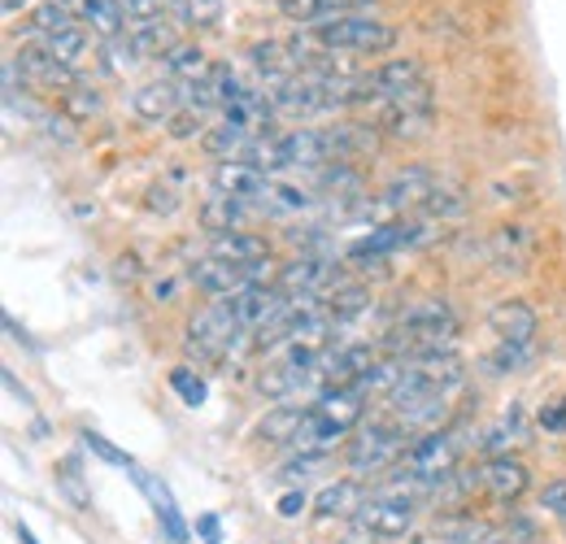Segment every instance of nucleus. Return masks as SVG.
<instances>
[{
    "mask_svg": "<svg viewBox=\"0 0 566 544\" xmlns=\"http://www.w3.org/2000/svg\"><path fill=\"white\" fill-rule=\"evenodd\" d=\"M179 109H184V87L170 83V79H153V83H140V87L132 92V114H136L140 123L166 127Z\"/></svg>",
    "mask_w": 566,
    "mask_h": 544,
    "instance_id": "nucleus-8",
    "label": "nucleus"
},
{
    "mask_svg": "<svg viewBox=\"0 0 566 544\" xmlns=\"http://www.w3.org/2000/svg\"><path fill=\"white\" fill-rule=\"evenodd\" d=\"M419 83H427V74L415 57H388L375 70H366L361 79H354V105H392Z\"/></svg>",
    "mask_w": 566,
    "mask_h": 544,
    "instance_id": "nucleus-6",
    "label": "nucleus"
},
{
    "mask_svg": "<svg viewBox=\"0 0 566 544\" xmlns=\"http://www.w3.org/2000/svg\"><path fill=\"white\" fill-rule=\"evenodd\" d=\"M127 4V18L136 22V27H144V22H157L161 18V4L166 0H123Z\"/></svg>",
    "mask_w": 566,
    "mask_h": 544,
    "instance_id": "nucleus-38",
    "label": "nucleus"
},
{
    "mask_svg": "<svg viewBox=\"0 0 566 544\" xmlns=\"http://www.w3.org/2000/svg\"><path fill=\"white\" fill-rule=\"evenodd\" d=\"M361 4H370V0H280V13L287 18V22H296V27L314 31V27L332 22V18L361 13Z\"/></svg>",
    "mask_w": 566,
    "mask_h": 544,
    "instance_id": "nucleus-14",
    "label": "nucleus"
},
{
    "mask_svg": "<svg viewBox=\"0 0 566 544\" xmlns=\"http://www.w3.org/2000/svg\"><path fill=\"white\" fill-rule=\"evenodd\" d=\"M314 409H318L336 431L349 436L357 422H361V414H366V393H361V388H323Z\"/></svg>",
    "mask_w": 566,
    "mask_h": 544,
    "instance_id": "nucleus-15",
    "label": "nucleus"
},
{
    "mask_svg": "<svg viewBox=\"0 0 566 544\" xmlns=\"http://www.w3.org/2000/svg\"><path fill=\"white\" fill-rule=\"evenodd\" d=\"M336 279V271L327 266V262H318V258H296V262H287L280 271V287L287 301H296V296H323L327 292V283Z\"/></svg>",
    "mask_w": 566,
    "mask_h": 544,
    "instance_id": "nucleus-12",
    "label": "nucleus"
},
{
    "mask_svg": "<svg viewBox=\"0 0 566 544\" xmlns=\"http://www.w3.org/2000/svg\"><path fill=\"white\" fill-rule=\"evenodd\" d=\"M527 353H532V348H523V344L496 341V348L484 357V370H489V375H514V370L527 362Z\"/></svg>",
    "mask_w": 566,
    "mask_h": 544,
    "instance_id": "nucleus-32",
    "label": "nucleus"
},
{
    "mask_svg": "<svg viewBox=\"0 0 566 544\" xmlns=\"http://www.w3.org/2000/svg\"><path fill=\"white\" fill-rule=\"evenodd\" d=\"M563 536H566V523H563Z\"/></svg>",
    "mask_w": 566,
    "mask_h": 544,
    "instance_id": "nucleus-42",
    "label": "nucleus"
},
{
    "mask_svg": "<svg viewBox=\"0 0 566 544\" xmlns=\"http://www.w3.org/2000/svg\"><path fill=\"white\" fill-rule=\"evenodd\" d=\"M489 327H493L496 341L532 348V341H536V327H541V318H536V310H532L527 301H518V296H505V301H496V305H493V314H489Z\"/></svg>",
    "mask_w": 566,
    "mask_h": 544,
    "instance_id": "nucleus-10",
    "label": "nucleus"
},
{
    "mask_svg": "<svg viewBox=\"0 0 566 544\" xmlns=\"http://www.w3.org/2000/svg\"><path fill=\"white\" fill-rule=\"evenodd\" d=\"M532 258V231L527 227H501L493 236V262L501 271H527Z\"/></svg>",
    "mask_w": 566,
    "mask_h": 544,
    "instance_id": "nucleus-20",
    "label": "nucleus"
},
{
    "mask_svg": "<svg viewBox=\"0 0 566 544\" xmlns=\"http://www.w3.org/2000/svg\"><path fill=\"white\" fill-rule=\"evenodd\" d=\"M327 314H332V323H354V318H361V314H370V292L357 287V283L336 287L332 301H327Z\"/></svg>",
    "mask_w": 566,
    "mask_h": 544,
    "instance_id": "nucleus-26",
    "label": "nucleus"
},
{
    "mask_svg": "<svg viewBox=\"0 0 566 544\" xmlns=\"http://www.w3.org/2000/svg\"><path fill=\"white\" fill-rule=\"evenodd\" d=\"M170 384L184 393V401H188V406H201V401H206V384H201V379H192L188 370H175V375H170Z\"/></svg>",
    "mask_w": 566,
    "mask_h": 544,
    "instance_id": "nucleus-37",
    "label": "nucleus"
},
{
    "mask_svg": "<svg viewBox=\"0 0 566 544\" xmlns=\"http://www.w3.org/2000/svg\"><path fill=\"white\" fill-rule=\"evenodd\" d=\"M423 209L431 213V218H440V222H444V218H458V213L467 209V197H462L458 188H449V184H436V192L427 197Z\"/></svg>",
    "mask_w": 566,
    "mask_h": 544,
    "instance_id": "nucleus-33",
    "label": "nucleus"
},
{
    "mask_svg": "<svg viewBox=\"0 0 566 544\" xmlns=\"http://www.w3.org/2000/svg\"><path fill=\"white\" fill-rule=\"evenodd\" d=\"M44 49L62 62V66H78L83 62V53H87V31L83 27H71V31H62V35H53V40H44Z\"/></svg>",
    "mask_w": 566,
    "mask_h": 544,
    "instance_id": "nucleus-30",
    "label": "nucleus"
},
{
    "mask_svg": "<svg viewBox=\"0 0 566 544\" xmlns=\"http://www.w3.org/2000/svg\"><path fill=\"white\" fill-rule=\"evenodd\" d=\"M366 501H370V496H366V488H361L357 479H336V483H327V488L314 496V514H318V519H357Z\"/></svg>",
    "mask_w": 566,
    "mask_h": 544,
    "instance_id": "nucleus-16",
    "label": "nucleus"
},
{
    "mask_svg": "<svg viewBox=\"0 0 566 544\" xmlns=\"http://www.w3.org/2000/svg\"><path fill=\"white\" fill-rule=\"evenodd\" d=\"M175 4V18L192 31H206L222 18V0H170Z\"/></svg>",
    "mask_w": 566,
    "mask_h": 544,
    "instance_id": "nucleus-29",
    "label": "nucleus"
},
{
    "mask_svg": "<svg viewBox=\"0 0 566 544\" xmlns=\"http://www.w3.org/2000/svg\"><path fill=\"white\" fill-rule=\"evenodd\" d=\"M66 109H71L74 118H96V114H101V96H96L92 87L74 83L71 92H66Z\"/></svg>",
    "mask_w": 566,
    "mask_h": 544,
    "instance_id": "nucleus-35",
    "label": "nucleus"
},
{
    "mask_svg": "<svg viewBox=\"0 0 566 544\" xmlns=\"http://www.w3.org/2000/svg\"><path fill=\"white\" fill-rule=\"evenodd\" d=\"M101 40H118L127 35V4L123 0H92L87 18H83Z\"/></svg>",
    "mask_w": 566,
    "mask_h": 544,
    "instance_id": "nucleus-24",
    "label": "nucleus"
},
{
    "mask_svg": "<svg viewBox=\"0 0 566 544\" xmlns=\"http://www.w3.org/2000/svg\"><path fill=\"white\" fill-rule=\"evenodd\" d=\"M244 218H249V205L235 201V197H222V192L206 197V205H201V222H206V231H213V236H222V231H240Z\"/></svg>",
    "mask_w": 566,
    "mask_h": 544,
    "instance_id": "nucleus-22",
    "label": "nucleus"
},
{
    "mask_svg": "<svg viewBox=\"0 0 566 544\" xmlns=\"http://www.w3.org/2000/svg\"><path fill=\"white\" fill-rule=\"evenodd\" d=\"M541 422H545V427H554V431L566 427V406H554L549 414H541Z\"/></svg>",
    "mask_w": 566,
    "mask_h": 544,
    "instance_id": "nucleus-40",
    "label": "nucleus"
},
{
    "mask_svg": "<svg viewBox=\"0 0 566 544\" xmlns=\"http://www.w3.org/2000/svg\"><path fill=\"white\" fill-rule=\"evenodd\" d=\"M22 4H27V0H4V13H18Z\"/></svg>",
    "mask_w": 566,
    "mask_h": 544,
    "instance_id": "nucleus-41",
    "label": "nucleus"
},
{
    "mask_svg": "<svg viewBox=\"0 0 566 544\" xmlns=\"http://www.w3.org/2000/svg\"><path fill=\"white\" fill-rule=\"evenodd\" d=\"M74 22H78V18H74V13L66 9V4H62V0H44V4H35V9H31V22H27V27H31L35 35L53 40V35L71 31Z\"/></svg>",
    "mask_w": 566,
    "mask_h": 544,
    "instance_id": "nucleus-25",
    "label": "nucleus"
},
{
    "mask_svg": "<svg viewBox=\"0 0 566 544\" xmlns=\"http://www.w3.org/2000/svg\"><path fill=\"white\" fill-rule=\"evenodd\" d=\"M431 123H436V101H431V87L427 83L410 87L401 101L384 105L379 118H375L379 136L388 139H423L431 132Z\"/></svg>",
    "mask_w": 566,
    "mask_h": 544,
    "instance_id": "nucleus-7",
    "label": "nucleus"
},
{
    "mask_svg": "<svg viewBox=\"0 0 566 544\" xmlns=\"http://www.w3.org/2000/svg\"><path fill=\"white\" fill-rule=\"evenodd\" d=\"M305 414H310V409H301V406H275L262 418L258 436H262L266 444H296V436H301V427H305Z\"/></svg>",
    "mask_w": 566,
    "mask_h": 544,
    "instance_id": "nucleus-21",
    "label": "nucleus"
},
{
    "mask_svg": "<svg viewBox=\"0 0 566 544\" xmlns=\"http://www.w3.org/2000/svg\"><path fill=\"white\" fill-rule=\"evenodd\" d=\"M305 379L310 375H301V370H292L287 362H271L266 370H262V379H258V388H262V397H271V401H292L301 388H305Z\"/></svg>",
    "mask_w": 566,
    "mask_h": 544,
    "instance_id": "nucleus-23",
    "label": "nucleus"
},
{
    "mask_svg": "<svg viewBox=\"0 0 566 544\" xmlns=\"http://www.w3.org/2000/svg\"><path fill=\"white\" fill-rule=\"evenodd\" d=\"M240 344H249V332L235 323L227 301H213L201 314H192V323H188V353H197L201 362H218V357L235 353Z\"/></svg>",
    "mask_w": 566,
    "mask_h": 544,
    "instance_id": "nucleus-4",
    "label": "nucleus"
},
{
    "mask_svg": "<svg viewBox=\"0 0 566 544\" xmlns=\"http://www.w3.org/2000/svg\"><path fill=\"white\" fill-rule=\"evenodd\" d=\"M188 279L201 287V292H210L213 301H222V296H235L240 287H249V274L244 266H231V262H218V258H201Z\"/></svg>",
    "mask_w": 566,
    "mask_h": 544,
    "instance_id": "nucleus-17",
    "label": "nucleus"
},
{
    "mask_svg": "<svg viewBox=\"0 0 566 544\" xmlns=\"http://www.w3.org/2000/svg\"><path fill=\"white\" fill-rule=\"evenodd\" d=\"M271 175H262L258 166H249V161H218L213 166V192H222V197H235V201H262L266 205V192H271Z\"/></svg>",
    "mask_w": 566,
    "mask_h": 544,
    "instance_id": "nucleus-9",
    "label": "nucleus"
},
{
    "mask_svg": "<svg viewBox=\"0 0 566 544\" xmlns=\"http://www.w3.org/2000/svg\"><path fill=\"white\" fill-rule=\"evenodd\" d=\"M406 453H410V427L397 418H370V427H361L349 440L345 462L354 475H379V471L397 467Z\"/></svg>",
    "mask_w": 566,
    "mask_h": 544,
    "instance_id": "nucleus-3",
    "label": "nucleus"
},
{
    "mask_svg": "<svg viewBox=\"0 0 566 544\" xmlns=\"http://www.w3.org/2000/svg\"><path fill=\"white\" fill-rule=\"evenodd\" d=\"M480 483H484V492H489L493 501L510 505V501H518V496L532 488V471H527V462L501 453V458H489V462L480 467Z\"/></svg>",
    "mask_w": 566,
    "mask_h": 544,
    "instance_id": "nucleus-11",
    "label": "nucleus"
},
{
    "mask_svg": "<svg viewBox=\"0 0 566 544\" xmlns=\"http://www.w3.org/2000/svg\"><path fill=\"white\" fill-rule=\"evenodd\" d=\"M397 344L406 348V357H423V353H440L458 336V314L444 296H419L401 310L397 327H392Z\"/></svg>",
    "mask_w": 566,
    "mask_h": 544,
    "instance_id": "nucleus-1",
    "label": "nucleus"
},
{
    "mask_svg": "<svg viewBox=\"0 0 566 544\" xmlns=\"http://www.w3.org/2000/svg\"><path fill=\"white\" fill-rule=\"evenodd\" d=\"M132 40H136V49H140L144 57H166V53L179 44V35H175V27H170L166 18L136 27V31H132Z\"/></svg>",
    "mask_w": 566,
    "mask_h": 544,
    "instance_id": "nucleus-27",
    "label": "nucleus"
},
{
    "mask_svg": "<svg viewBox=\"0 0 566 544\" xmlns=\"http://www.w3.org/2000/svg\"><path fill=\"white\" fill-rule=\"evenodd\" d=\"M310 40L323 49V53H354V57H379L397 44V31L370 13H345V18H332L323 27L310 31Z\"/></svg>",
    "mask_w": 566,
    "mask_h": 544,
    "instance_id": "nucleus-2",
    "label": "nucleus"
},
{
    "mask_svg": "<svg viewBox=\"0 0 566 544\" xmlns=\"http://www.w3.org/2000/svg\"><path fill=\"white\" fill-rule=\"evenodd\" d=\"M436 192V175L427 170V166H406V170H397L392 179H388V188H384V209H419L427 205V197Z\"/></svg>",
    "mask_w": 566,
    "mask_h": 544,
    "instance_id": "nucleus-13",
    "label": "nucleus"
},
{
    "mask_svg": "<svg viewBox=\"0 0 566 544\" xmlns=\"http://www.w3.org/2000/svg\"><path fill=\"white\" fill-rule=\"evenodd\" d=\"M357 523H361L375 541H401V536H410L415 523H419V501H415V492H406V488L392 483V488L375 492V496L361 505Z\"/></svg>",
    "mask_w": 566,
    "mask_h": 544,
    "instance_id": "nucleus-5",
    "label": "nucleus"
},
{
    "mask_svg": "<svg viewBox=\"0 0 566 544\" xmlns=\"http://www.w3.org/2000/svg\"><path fill=\"white\" fill-rule=\"evenodd\" d=\"M213 62L206 57V49H197V44H175L166 57H161V79H170V83H179V87H192V83H201V79H210Z\"/></svg>",
    "mask_w": 566,
    "mask_h": 544,
    "instance_id": "nucleus-19",
    "label": "nucleus"
},
{
    "mask_svg": "<svg viewBox=\"0 0 566 544\" xmlns=\"http://www.w3.org/2000/svg\"><path fill=\"white\" fill-rule=\"evenodd\" d=\"M541 510H549V514H558L566 523V475L549 479L545 488H541Z\"/></svg>",
    "mask_w": 566,
    "mask_h": 544,
    "instance_id": "nucleus-36",
    "label": "nucleus"
},
{
    "mask_svg": "<svg viewBox=\"0 0 566 544\" xmlns=\"http://www.w3.org/2000/svg\"><path fill=\"white\" fill-rule=\"evenodd\" d=\"M140 62H144V53L136 49V40H132V35L105 40V66L114 70V74H127V70H136Z\"/></svg>",
    "mask_w": 566,
    "mask_h": 544,
    "instance_id": "nucleus-31",
    "label": "nucleus"
},
{
    "mask_svg": "<svg viewBox=\"0 0 566 544\" xmlns=\"http://www.w3.org/2000/svg\"><path fill=\"white\" fill-rule=\"evenodd\" d=\"M266 209L305 213V209H314V192H310V188H301V184H283V179H275V184H271V192H266Z\"/></svg>",
    "mask_w": 566,
    "mask_h": 544,
    "instance_id": "nucleus-28",
    "label": "nucleus"
},
{
    "mask_svg": "<svg viewBox=\"0 0 566 544\" xmlns=\"http://www.w3.org/2000/svg\"><path fill=\"white\" fill-rule=\"evenodd\" d=\"M301 510H305V492H287V496L280 501V514H283V519H296Z\"/></svg>",
    "mask_w": 566,
    "mask_h": 544,
    "instance_id": "nucleus-39",
    "label": "nucleus"
},
{
    "mask_svg": "<svg viewBox=\"0 0 566 544\" xmlns=\"http://www.w3.org/2000/svg\"><path fill=\"white\" fill-rule=\"evenodd\" d=\"M166 127H170V136H175V139L206 136V114H201V109H192V105H184V109H179V114H175Z\"/></svg>",
    "mask_w": 566,
    "mask_h": 544,
    "instance_id": "nucleus-34",
    "label": "nucleus"
},
{
    "mask_svg": "<svg viewBox=\"0 0 566 544\" xmlns=\"http://www.w3.org/2000/svg\"><path fill=\"white\" fill-rule=\"evenodd\" d=\"M210 258L231 262V266H253V262H266L271 253H266V240H262V236H253V231L240 227V231H222V236H213Z\"/></svg>",
    "mask_w": 566,
    "mask_h": 544,
    "instance_id": "nucleus-18",
    "label": "nucleus"
}]
</instances>
